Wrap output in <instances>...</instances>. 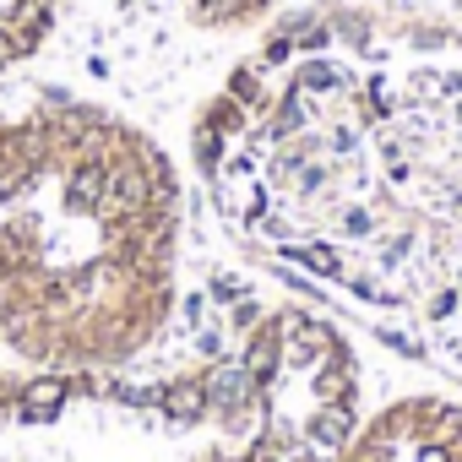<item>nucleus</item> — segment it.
<instances>
[{
  "mask_svg": "<svg viewBox=\"0 0 462 462\" xmlns=\"http://www.w3.org/2000/svg\"><path fill=\"white\" fill-rule=\"evenodd\" d=\"M359 424V354L305 300L228 278L115 370H0V462H327Z\"/></svg>",
  "mask_w": 462,
  "mask_h": 462,
  "instance_id": "obj_1",
  "label": "nucleus"
},
{
  "mask_svg": "<svg viewBox=\"0 0 462 462\" xmlns=\"http://www.w3.org/2000/svg\"><path fill=\"white\" fill-rule=\"evenodd\" d=\"M174 158L82 98L0 109V370L71 375L152 354L180 321Z\"/></svg>",
  "mask_w": 462,
  "mask_h": 462,
  "instance_id": "obj_2",
  "label": "nucleus"
},
{
  "mask_svg": "<svg viewBox=\"0 0 462 462\" xmlns=\"http://www.w3.org/2000/svg\"><path fill=\"white\" fill-rule=\"evenodd\" d=\"M327 462H462V402L446 392H402L359 413Z\"/></svg>",
  "mask_w": 462,
  "mask_h": 462,
  "instance_id": "obj_3",
  "label": "nucleus"
},
{
  "mask_svg": "<svg viewBox=\"0 0 462 462\" xmlns=\"http://www.w3.org/2000/svg\"><path fill=\"white\" fill-rule=\"evenodd\" d=\"M60 17V0H0V71L33 60Z\"/></svg>",
  "mask_w": 462,
  "mask_h": 462,
  "instance_id": "obj_4",
  "label": "nucleus"
},
{
  "mask_svg": "<svg viewBox=\"0 0 462 462\" xmlns=\"http://www.w3.org/2000/svg\"><path fill=\"white\" fill-rule=\"evenodd\" d=\"M185 17L207 33H245L256 23H267L283 0H180Z\"/></svg>",
  "mask_w": 462,
  "mask_h": 462,
  "instance_id": "obj_5",
  "label": "nucleus"
}]
</instances>
